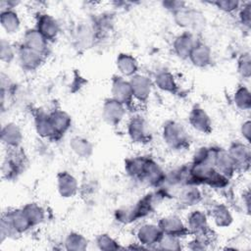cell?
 Instances as JSON below:
<instances>
[{"label":"cell","instance_id":"cell-40","mask_svg":"<svg viewBox=\"0 0 251 251\" xmlns=\"http://www.w3.org/2000/svg\"><path fill=\"white\" fill-rule=\"evenodd\" d=\"M240 131H241V135H242L243 139H244L245 141L249 142V140H250V132H251V124H250V121H249V120L245 121V122L241 125Z\"/></svg>","mask_w":251,"mask_h":251},{"label":"cell","instance_id":"cell-19","mask_svg":"<svg viewBox=\"0 0 251 251\" xmlns=\"http://www.w3.org/2000/svg\"><path fill=\"white\" fill-rule=\"evenodd\" d=\"M188 59L191 63L199 68H204L211 63L212 52L210 47L200 41H197L190 52Z\"/></svg>","mask_w":251,"mask_h":251},{"label":"cell","instance_id":"cell-15","mask_svg":"<svg viewBox=\"0 0 251 251\" xmlns=\"http://www.w3.org/2000/svg\"><path fill=\"white\" fill-rule=\"evenodd\" d=\"M1 140L9 149H18L23 140V132L15 123H7L1 129Z\"/></svg>","mask_w":251,"mask_h":251},{"label":"cell","instance_id":"cell-34","mask_svg":"<svg viewBox=\"0 0 251 251\" xmlns=\"http://www.w3.org/2000/svg\"><path fill=\"white\" fill-rule=\"evenodd\" d=\"M1 51H0V55H1V61L4 63H10L16 55V51L13 47V45L6 39H2L1 40Z\"/></svg>","mask_w":251,"mask_h":251},{"label":"cell","instance_id":"cell-28","mask_svg":"<svg viewBox=\"0 0 251 251\" xmlns=\"http://www.w3.org/2000/svg\"><path fill=\"white\" fill-rule=\"evenodd\" d=\"M72 151L79 158H87L92 154V144L81 136H75L70 141Z\"/></svg>","mask_w":251,"mask_h":251},{"label":"cell","instance_id":"cell-35","mask_svg":"<svg viewBox=\"0 0 251 251\" xmlns=\"http://www.w3.org/2000/svg\"><path fill=\"white\" fill-rule=\"evenodd\" d=\"M215 5L219 10L225 13H233L234 11L239 10L241 3L238 1H231V0H221L212 3Z\"/></svg>","mask_w":251,"mask_h":251},{"label":"cell","instance_id":"cell-38","mask_svg":"<svg viewBox=\"0 0 251 251\" xmlns=\"http://www.w3.org/2000/svg\"><path fill=\"white\" fill-rule=\"evenodd\" d=\"M251 4L250 2L243 4L239 8V19L243 25L249 27L250 26V15H251Z\"/></svg>","mask_w":251,"mask_h":251},{"label":"cell","instance_id":"cell-6","mask_svg":"<svg viewBox=\"0 0 251 251\" xmlns=\"http://www.w3.org/2000/svg\"><path fill=\"white\" fill-rule=\"evenodd\" d=\"M18 58L21 67L25 71L31 72L41 65L44 55L22 44L18 50Z\"/></svg>","mask_w":251,"mask_h":251},{"label":"cell","instance_id":"cell-37","mask_svg":"<svg viewBox=\"0 0 251 251\" xmlns=\"http://www.w3.org/2000/svg\"><path fill=\"white\" fill-rule=\"evenodd\" d=\"M250 56L249 53H244L238 60V73L245 78L250 76L251 66H250Z\"/></svg>","mask_w":251,"mask_h":251},{"label":"cell","instance_id":"cell-36","mask_svg":"<svg viewBox=\"0 0 251 251\" xmlns=\"http://www.w3.org/2000/svg\"><path fill=\"white\" fill-rule=\"evenodd\" d=\"M96 243L100 249L103 250H112L118 249L119 245L109 234H100L96 238Z\"/></svg>","mask_w":251,"mask_h":251},{"label":"cell","instance_id":"cell-10","mask_svg":"<svg viewBox=\"0 0 251 251\" xmlns=\"http://www.w3.org/2000/svg\"><path fill=\"white\" fill-rule=\"evenodd\" d=\"M127 134L135 143L146 142L149 138V131L145 120L139 116L132 117L127 124Z\"/></svg>","mask_w":251,"mask_h":251},{"label":"cell","instance_id":"cell-16","mask_svg":"<svg viewBox=\"0 0 251 251\" xmlns=\"http://www.w3.org/2000/svg\"><path fill=\"white\" fill-rule=\"evenodd\" d=\"M57 189L64 198H70L75 195L78 189L76 178L68 172H62L57 176Z\"/></svg>","mask_w":251,"mask_h":251},{"label":"cell","instance_id":"cell-39","mask_svg":"<svg viewBox=\"0 0 251 251\" xmlns=\"http://www.w3.org/2000/svg\"><path fill=\"white\" fill-rule=\"evenodd\" d=\"M162 4L165 9L171 11L173 14L186 6V3L183 1H164Z\"/></svg>","mask_w":251,"mask_h":251},{"label":"cell","instance_id":"cell-31","mask_svg":"<svg viewBox=\"0 0 251 251\" xmlns=\"http://www.w3.org/2000/svg\"><path fill=\"white\" fill-rule=\"evenodd\" d=\"M32 226L38 225L44 221L45 212L41 206L36 203H28L23 208Z\"/></svg>","mask_w":251,"mask_h":251},{"label":"cell","instance_id":"cell-26","mask_svg":"<svg viewBox=\"0 0 251 251\" xmlns=\"http://www.w3.org/2000/svg\"><path fill=\"white\" fill-rule=\"evenodd\" d=\"M211 219L219 227H227L233 221L230 211L223 204H218L213 207L211 211Z\"/></svg>","mask_w":251,"mask_h":251},{"label":"cell","instance_id":"cell-32","mask_svg":"<svg viewBox=\"0 0 251 251\" xmlns=\"http://www.w3.org/2000/svg\"><path fill=\"white\" fill-rule=\"evenodd\" d=\"M66 248L69 250H84L87 247V239L80 233H70L65 241Z\"/></svg>","mask_w":251,"mask_h":251},{"label":"cell","instance_id":"cell-24","mask_svg":"<svg viewBox=\"0 0 251 251\" xmlns=\"http://www.w3.org/2000/svg\"><path fill=\"white\" fill-rule=\"evenodd\" d=\"M178 200L185 206H194L200 202L202 195L200 190L194 184L181 186L177 191Z\"/></svg>","mask_w":251,"mask_h":251},{"label":"cell","instance_id":"cell-5","mask_svg":"<svg viewBox=\"0 0 251 251\" xmlns=\"http://www.w3.org/2000/svg\"><path fill=\"white\" fill-rule=\"evenodd\" d=\"M157 225L159 226L163 233L175 235L177 237L188 231L185 223L176 215L164 216L160 219Z\"/></svg>","mask_w":251,"mask_h":251},{"label":"cell","instance_id":"cell-22","mask_svg":"<svg viewBox=\"0 0 251 251\" xmlns=\"http://www.w3.org/2000/svg\"><path fill=\"white\" fill-rule=\"evenodd\" d=\"M34 125L36 132L43 138H52L56 136V132L52 126L49 114L40 112L35 116Z\"/></svg>","mask_w":251,"mask_h":251},{"label":"cell","instance_id":"cell-23","mask_svg":"<svg viewBox=\"0 0 251 251\" xmlns=\"http://www.w3.org/2000/svg\"><path fill=\"white\" fill-rule=\"evenodd\" d=\"M117 68L124 76L131 77L137 74L138 63L133 56L122 53L117 58Z\"/></svg>","mask_w":251,"mask_h":251},{"label":"cell","instance_id":"cell-7","mask_svg":"<svg viewBox=\"0 0 251 251\" xmlns=\"http://www.w3.org/2000/svg\"><path fill=\"white\" fill-rule=\"evenodd\" d=\"M188 122L191 127L203 134H208L212 130V122L206 111L195 106L189 113Z\"/></svg>","mask_w":251,"mask_h":251},{"label":"cell","instance_id":"cell-13","mask_svg":"<svg viewBox=\"0 0 251 251\" xmlns=\"http://www.w3.org/2000/svg\"><path fill=\"white\" fill-rule=\"evenodd\" d=\"M196 42L197 40L195 39L193 33L189 31H183L181 34L175 38L173 48L177 57L180 59H188L190 52Z\"/></svg>","mask_w":251,"mask_h":251},{"label":"cell","instance_id":"cell-29","mask_svg":"<svg viewBox=\"0 0 251 251\" xmlns=\"http://www.w3.org/2000/svg\"><path fill=\"white\" fill-rule=\"evenodd\" d=\"M146 157H134L127 159L125 164V169L127 175L132 177L142 179L144 164Z\"/></svg>","mask_w":251,"mask_h":251},{"label":"cell","instance_id":"cell-2","mask_svg":"<svg viewBox=\"0 0 251 251\" xmlns=\"http://www.w3.org/2000/svg\"><path fill=\"white\" fill-rule=\"evenodd\" d=\"M162 137L168 147L174 150H181L188 143V136L181 125L169 121L163 126Z\"/></svg>","mask_w":251,"mask_h":251},{"label":"cell","instance_id":"cell-8","mask_svg":"<svg viewBox=\"0 0 251 251\" xmlns=\"http://www.w3.org/2000/svg\"><path fill=\"white\" fill-rule=\"evenodd\" d=\"M112 98L124 105L131 103L133 100L129 80H126L123 76H116L112 81Z\"/></svg>","mask_w":251,"mask_h":251},{"label":"cell","instance_id":"cell-9","mask_svg":"<svg viewBox=\"0 0 251 251\" xmlns=\"http://www.w3.org/2000/svg\"><path fill=\"white\" fill-rule=\"evenodd\" d=\"M162 235L163 232L159 226L151 223L141 225L136 231V237L139 244L146 246L158 244Z\"/></svg>","mask_w":251,"mask_h":251},{"label":"cell","instance_id":"cell-14","mask_svg":"<svg viewBox=\"0 0 251 251\" xmlns=\"http://www.w3.org/2000/svg\"><path fill=\"white\" fill-rule=\"evenodd\" d=\"M185 226L194 235L204 234L208 231V218L201 210H193L187 215Z\"/></svg>","mask_w":251,"mask_h":251},{"label":"cell","instance_id":"cell-12","mask_svg":"<svg viewBox=\"0 0 251 251\" xmlns=\"http://www.w3.org/2000/svg\"><path fill=\"white\" fill-rule=\"evenodd\" d=\"M35 28L47 39L52 40L57 37L60 31V25L55 18L48 14H39L36 19Z\"/></svg>","mask_w":251,"mask_h":251},{"label":"cell","instance_id":"cell-27","mask_svg":"<svg viewBox=\"0 0 251 251\" xmlns=\"http://www.w3.org/2000/svg\"><path fill=\"white\" fill-rule=\"evenodd\" d=\"M154 83L164 92L174 93L177 88L174 75L168 71L159 72L154 78Z\"/></svg>","mask_w":251,"mask_h":251},{"label":"cell","instance_id":"cell-17","mask_svg":"<svg viewBox=\"0 0 251 251\" xmlns=\"http://www.w3.org/2000/svg\"><path fill=\"white\" fill-rule=\"evenodd\" d=\"M214 168L216 169L217 172H219L221 175L224 176L229 178L230 176H233V174L236 172L235 165L230 158L229 154L227 153L226 150L218 148L216 157H215V162H214Z\"/></svg>","mask_w":251,"mask_h":251},{"label":"cell","instance_id":"cell-1","mask_svg":"<svg viewBox=\"0 0 251 251\" xmlns=\"http://www.w3.org/2000/svg\"><path fill=\"white\" fill-rule=\"evenodd\" d=\"M176 24L191 33L201 31L206 25L204 14L194 8L185 6L173 14Z\"/></svg>","mask_w":251,"mask_h":251},{"label":"cell","instance_id":"cell-4","mask_svg":"<svg viewBox=\"0 0 251 251\" xmlns=\"http://www.w3.org/2000/svg\"><path fill=\"white\" fill-rule=\"evenodd\" d=\"M126 115V107L121 102L115 100L114 98L107 99L102 108V116L104 121L111 125L117 126L124 119Z\"/></svg>","mask_w":251,"mask_h":251},{"label":"cell","instance_id":"cell-3","mask_svg":"<svg viewBox=\"0 0 251 251\" xmlns=\"http://www.w3.org/2000/svg\"><path fill=\"white\" fill-rule=\"evenodd\" d=\"M129 83L131 87L133 100L138 101L140 103H145L151 94V79L144 75L136 74L130 77Z\"/></svg>","mask_w":251,"mask_h":251},{"label":"cell","instance_id":"cell-25","mask_svg":"<svg viewBox=\"0 0 251 251\" xmlns=\"http://www.w3.org/2000/svg\"><path fill=\"white\" fill-rule=\"evenodd\" d=\"M49 117L56 135L64 134L71 127L72 119L66 112L62 110H54L49 114Z\"/></svg>","mask_w":251,"mask_h":251},{"label":"cell","instance_id":"cell-11","mask_svg":"<svg viewBox=\"0 0 251 251\" xmlns=\"http://www.w3.org/2000/svg\"><path fill=\"white\" fill-rule=\"evenodd\" d=\"M227 153L232 159L236 170H245L249 167L250 150L246 144L239 141H235L229 146Z\"/></svg>","mask_w":251,"mask_h":251},{"label":"cell","instance_id":"cell-20","mask_svg":"<svg viewBox=\"0 0 251 251\" xmlns=\"http://www.w3.org/2000/svg\"><path fill=\"white\" fill-rule=\"evenodd\" d=\"M0 24L2 28L8 34H14L18 32L21 26L20 18L14 9H1Z\"/></svg>","mask_w":251,"mask_h":251},{"label":"cell","instance_id":"cell-21","mask_svg":"<svg viewBox=\"0 0 251 251\" xmlns=\"http://www.w3.org/2000/svg\"><path fill=\"white\" fill-rule=\"evenodd\" d=\"M12 151L7 154L3 161L2 165V174L3 176L8 178L15 177L18 174H20L21 167H22V161L20 159V155L15 152L16 149H11Z\"/></svg>","mask_w":251,"mask_h":251},{"label":"cell","instance_id":"cell-18","mask_svg":"<svg viewBox=\"0 0 251 251\" xmlns=\"http://www.w3.org/2000/svg\"><path fill=\"white\" fill-rule=\"evenodd\" d=\"M23 45L44 55L47 51L48 40L36 28H29L24 34Z\"/></svg>","mask_w":251,"mask_h":251},{"label":"cell","instance_id":"cell-30","mask_svg":"<svg viewBox=\"0 0 251 251\" xmlns=\"http://www.w3.org/2000/svg\"><path fill=\"white\" fill-rule=\"evenodd\" d=\"M233 101L235 106L241 111H248L251 107L250 91L245 86L238 87L233 95Z\"/></svg>","mask_w":251,"mask_h":251},{"label":"cell","instance_id":"cell-33","mask_svg":"<svg viewBox=\"0 0 251 251\" xmlns=\"http://www.w3.org/2000/svg\"><path fill=\"white\" fill-rule=\"evenodd\" d=\"M158 245L160 249H167V250H178L181 248L179 237L170 234L163 233L162 237L160 238Z\"/></svg>","mask_w":251,"mask_h":251}]
</instances>
